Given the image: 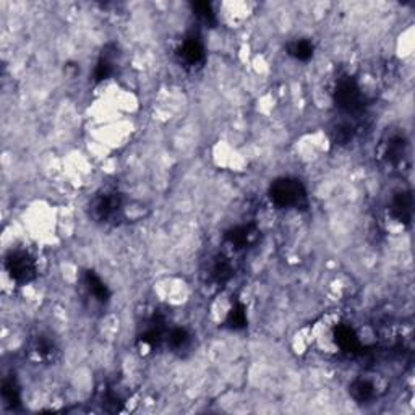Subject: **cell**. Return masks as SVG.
<instances>
[{"label": "cell", "mask_w": 415, "mask_h": 415, "mask_svg": "<svg viewBox=\"0 0 415 415\" xmlns=\"http://www.w3.org/2000/svg\"><path fill=\"white\" fill-rule=\"evenodd\" d=\"M28 352L31 359L38 362H47L54 359L55 345L49 338H46V336H36V338L31 339Z\"/></svg>", "instance_id": "8992f818"}, {"label": "cell", "mask_w": 415, "mask_h": 415, "mask_svg": "<svg viewBox=\"0 0 415 415\" xmlns=\"http://www.w3.org/2000/svg\"><path fill=\"white\" fill-rule=\"evenodd\" d=\"M362 101H364V91L354 80L345 78V80L338 83L336 103H338L341 109L345 110V112H357V110L362 109Z\"/></svg>", "instance_id": "277c9868"}, {"label": "cell", "mask_w": 415, "mask_h": 415, "mask_svg": "<svg viewBox=\"0 0 415 415\" xmlns=\"http://www.w3.org/2000/svg\"><path fill=\"white\" fill-rule=\"evenodd\" d=\"M91 216L101 223H109L115 218L120 216L122 211V198L120 193L112 190V188H106V190L99 192L91 202Z\"/></svg>", "instance_id": "3957f363"}, {"label": "cell", "mask_w": 415, "mask_h": 415, "mask_svg": "<svg viewBox=\"0 0 415 415\" xmlns=\"http://www.w3.org/2000/svg\"><path fill=\"white\" fill-rule=\"evenodd\" d=\"M378 388H380V385L376 381L370 380L369 376H360L354 381L350 391L357 401H370V399L376 397Z\"/></svg>", "instance_id": "52a82bcc"}, {"label": "cell", "mask_w": 415, "mask_h": 415, "mask_svg": "<svg viewBox=\"0 0 415 415\" xmlns=\"http://www.w3.org/2000/svg\"><path fill=\"white\" fill-rule=\"evenodd\" d=\"M86 291H88L89 296H93L94 301H98V302H104L107 298L106 286H104V282L94 275L86 276Z\"/></svg>", "instance_id": "9c48e42d"}, {"label": "cell", "mask_w": 415, "mask_h": 415, "mask_svg": "<svg viewBox=\"0 0 415 415\" xmlns=\"http://www.w3.org/2000/svg\"><path fill=\"white\" fill-rule=\"evenodd\" d=\"M271 202L279 208H296L305 199V188L296 178H279L270 188Z\"/></svg>", "instance_id": "7a4b0ae2"}, {"label": "cell", "mask_w": 415, "mask_h": 415, "mask_svg": "<svg viewBox=\"0 0 415 415\" xmlns=\"http://www.w3.org/2000/svg\"><path fill=\"white\" fill-rule=\"evenodd\" d=\"M5 271L15 284H28L38 276V263L29 251L12 250L5 258Z\"/></svg>", "instance_id": "6da1fadb"}, {"label": "cell", "mask_w": 415, "mask_h": 415, "mask_svg": "<svg viewBox=\"0 0 415 415\" xmlns=\"http://www.w3.org/2000/svg\"><path fill=\"white\" fill-rule=\"evenodd\" d=\"M177 55H178V60H180V64H183L185 67L195 68L197 65L202 64L204 59V47H203L202 39L195 34L187 36V38L182 41L180 47H178Z\"/></svg>", "instance_id": "5b68a950"}, {"label": "cell", "mask_w": 415, "mask_h": 415, "mask_svg": "<svg viewBox=\"0 0 415 415\" xmlns=\"http://www.w3.org/2000/svg\"><path fill=\"white\" fill-rule=\"evenodd\" d=\"M404 154H406V141L401 136H393L385 145L386 161L391 162V164H396V162L402 161Z\"/></svg>", "instance_id": "ba28073f"}, {"label": "cell", "mask_w": 415, "mask_h": 415, "mask_svg": "<svg viewBox=\"0 0 415 415\" xmlns=\"http://www.w3.org/2000/svg\"><path fill=\"white\" fill-rule=\"evenodd\" d=\"M289 54L297 60H308L313 55V44L307 39H298L289 46Z\"/></svg>", "instance_id": "30bf717a"}]
</instances>
